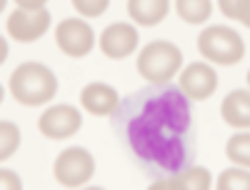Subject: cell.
<instances>
[{
	"label": "cell",
	"instance_id": "6da1fadb",
	"mask_svg": "<svg viewBox=\"0 0 250 190\" xmlns=\"http://www.w3.org/2000/svg\"><path fill=\"white\" fill-rule=\"evenodd\" d=\"M110 130L128 160L153 180L195 165L198 120L190 100L173 83L125 95L110 115Z\"/></svg>",
	"mask_w": 250,
	"mask_h": 190
},
{
	"label": "cell",
	"instance_id": "7a4b0ae2",
	"mask_svg": "<svg viewBox=\"0 0 250 190\" xmlns=\"http://www.w3.org/2000/svg\"><path fill=\"white\" fill-rule=\"evenodd\" d=\"M10 95L20 103L28 105V108H38L48 100L55 98L58 93V78L53 75V70L43 63H23L18 65L10 75Z\"/></svg>",
	"mask_w": 250,
	"mask_h": 190
},
{
	"label": "cell",
	"instance_id": "3957f363",
	"mask_svg": "<svg viewBox=\"0 0 250 190\" xmlns=\"http://www.w3.org/2000/svg\"><path fill=\"white\" fill-rule=\"evenodd\" d=\"M183 65V53L178 45L168 40H153L138 55V73L150 83V85H165L173 75H178Z\"/></svg>",
	"mask_w": 250,
	"mask_h": 190
},
{
	"label": "cell",
	"instance_id": "277c9868",
	"mask_svg": "<svg viewBox=\"0 0 250 190\" xmlns=\"http://www.w3.org/2000/svg\"><path fill=\"white\" fill-rule=\"evenodd\" d=\"M198 50L205 60L218 63V65H235L245 55L243 38L225 25H210L198 35Z\"/></svg>",
	"mask_w": 250,
	"mask_h": 190
},
{
	"label": "cell",
	"instance_id": "5b68a950",
	"mask_svg": "<svg viewBox=\"0 0 250 190\" xmlns=\"http://www.w3.org/2000/svg\"><path fill=\"white\" fill-rule=\"evenodd\" d=\"M8 35L18 43H35L40 35H45L50 28V13L43 3L28 0V3H18L15 10L8 15Z\"/></svg>",
	"mask_w": 250,
	"mask_h": 190
},
{
	"label": "cell",
	"instance_id": "8992f818",
	"mask_svg": "<svg viewBox=\"0 0 250 190\" xmlns=\"http://www.w3.org/2000/svg\"><path fill=\"white\" fill-rule=\"evenodd\" d=\"M95 173V160L85 148H68L62 150L53 163V175L65 188H80L85 185Z\"/></svg>",
	"mask_w": 250,
	"mask_h": 190
},
{
	"label": "cell",
	"instance_id": "52a82bcc",
	"mask_svg": "<svg viewBox=\"0 0 250 190\" xmlns=\"http://www.w3.org/2000/svg\"><path fill=\"white\" fill-rule=\"evenodd\" d=\"M55 43L65 55L83 58L93 50L95 35H93V28L88 23H83L78 18H70V20H62L55 28Z\"/></svg>",
	"mask_w": 250,
	"mask_h": 190
},
{
	"label": "cell",
	"instance_id": "ba28073f",
	"mask_svg": "<svg viewBox=\"0 0 250 190\" xmlns=\"http://www.w3.org/2000/svg\"><path fill=\"white\" fill-rule=\"evenodd\" d=\"M38 128L50 140H62V138L75 135L83 128V115L73 105H53L50 110H45L40 115Z\"/></svg>",
	"mask_w": 250,
	"mask_h": 190
},
{
	"label": "cell",
	"instance_id": "9c48e42d",
	"mask_svg": "<svg viewBox=\"0 0 250 190\" xmlns=\"http://www.w3.org/2000/svg\"><path fill=\"white\" fill-rule=\"evenodd\" d=\"M178 88L185 93V98L190 103H203L215 93L218 73L210 65H205V63H190V65L183 70Z\"/></svg>",
	"mask_w": 250,
	"mask_h": 190
},
{
	"label": "cell",
	"instance_id": "30bf717a",
	"mask_svg": "<svg viewBox=\"0 0 250 190\" xmlns=\"http://www.w3.org/2000/svg\"><path fill=\"white\" fill-rule=\"evenodd\" d=\"M138 48V30L128 23H113L100 35V50L113 60L128 58Z\"/></svg>",
	"mask_w": 250,
	"mask_h": 190
},
{
	"label": "cell",
	"instance_id": "8fae6325",
	"mask_svg": "<svg viewBox=\"0 0 250 190\" xmlns=\"http://www.w3.org/2000/svg\"><path fill=\"white\" fill-rule=\"evenodd\" d=\"M80 103L90 115H113L120 105V98L113 85L105 83H90L80 90Z\"/></svg>",
	"mask_w": 250,
	"mask_h": 190
},
{
	"label": "cell",
	"instance_id": "7c38bea8",
	"mask_svg": "<svg viewBox=\"0 0 250 190\" xmlns=\"http://www.w3.org/2000/svg\"><path fill=\"white\" fill-rule=\"evenodd\" d=\"M183 190V188H190V190H210L213 188V180H210V173L208 168H198V165H190L185 170L170 175V178H160V180H153L150 183V190Z\"/></svg>",
	"mask_w": 250,
	"mask_h": 190
},
{
	"label": "cell",
	"instance_id": "4fadbf2b",
	"mask_svg": "<svg viewBox=\"0 0 250 190\" xmlns=\"http://www.w3.org/2000/svg\"><path fill=\"white\" fill-rule=\"evenodd\" d=\"M220 113H223V120L230 125V128H245L250 125V93L245 88L240 90H233L220 105Z\"/></svg>",
	"mask_w": 250,
	"mask_h": 190
},
{
	"label": "cell",
	"instance_id": "5bb4252c",
	"mask_svg": "<svg viewBox=\"0 0 250 190\" xmlns=\"http://www.w3.org/2000/svg\"><path fill=\"white\" fill-rule=\"evenodd\" d=\"M168 10H170V5L165 0H130L128 3V15L138 25H145V28L163 23Z\"/></svg>",
	"mask_w": 250,
	"mask_h": 190
},
{
	"label": "cell",
	"instance_id": "9a60e30c",
	"mask_svg": "<svg viewBox=\"0 0 250 190\" xmlns=\"http://www.w3.org/2000/svg\"><path fill=\"white\" fill-rule=\"evenodd\" d=\"M175 10H178V15L185 20V23L200 25V23H205V20L210 18L213 3H210V0H178Z\"/></svg>",
	"mask_w": 250,
	"mask_h": 190
},
{
	"label": "cell",
	"instance_id": "2e32d148",
	"mask_svg": "<svg viewBox=\"0 0 250 190\" xmlns=\"http://www.w3.org/2000/svg\"><path fill=\"white\" fill-rule=\"evenodd\" d=\"M225 153H228V158H230L235 165L248 168L250 165V135L248 133L233 135L230 140H228V145H225Z\"/></svg>",
	"mask_w": 250,
	"mask_h": 190
},
{
	"label": "cell",
	"instance_id": "e0dca14e",
	"mask_svg": "<svg viewBox=\"0 0 250 190\" xmlns=\"http://www.w3.org/2000/svg\"><path fill=\"white\" fill-rule=\"evenodd\" d=\"M18 145H20L18 125L10 123V120H3V123H0V158H3V160L13 158V153L18 150Z\"/></svg>",
	"mask_w": 250,
	"mask_h": 190
},
{
	"label": "cell",
	"instance_id": "ac0fdd59",
	"mask_svg": "<svg viewBox=\"0 0 250 190\" xmlns=\"http://www.w3.org/2000/svg\"><path fill=\"white\" fill-rule=\"evenodd\" d=\"M218 190H248L250 188V175H248V168H243V170H238V168H230V170H223L218 183H215Z\"/></svg>",
	"mask_w": 250,
	"mask_h": 190
},
{
	"label": "cell",
	"instance_id": "d6986e66",
	"mask_svg": "<svg viewBox=\"0 0 250 190\" xmlns=\"http://www.w3.org/2000/svg\"><path fill=\"white\" fill-rule=\"evenodd\" d=\"M220 10L225 13V15H230V18H235V20H240V23H245V25H250V5L248 3H230V0H223L220 3Z\"/></svg>",
	"mask_w": 250,
	"mask_h": 190
},
{
	"label": "cell",
	"instance_id": "ffe728a7",
	"mask_svg": "<svg viewBox=\"0 0 250 190\" xmlns=\"http://www.w3.org/2000/svg\"><path fill=\"white\" fill-rule=\"evenodd\" d=\"M73 8L80 13V15H103L108 10V0H75Z\"/></svg>",
	"mask_w": 250,
	"mask_h": 190
},
{
	"label": "cell",
	"instance_id": "44dd1931",
	"mask_svg": "<svg viewBox=\"0 0 250 190\" xmlns=\"http://www.w3.org/2000/svg\"><path fill=\"white\" fill-rule=\"evenodd\" d=\"M0 175H3V178H0V183H3V188H20V180H15V178H13L15 173H10V170H3Z\"/></svg>",
	"mask_w": 250,
	"mask_h": 190
}]
</instances>
